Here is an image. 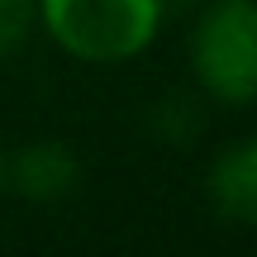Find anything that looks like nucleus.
I'll return each mask as SVG.
<instances>
[{
  "label": "nucleus",
  "instance_id": "nucleus-4",
  "mask_svg": "<svg viewBox=\"0 0 257 257\" xmlns=\"http://www.w3.org/2000/svg\"><path fill=\"white\" fill-rule=\"evenodd\" d=\"M76 181H81V162L57 138H34L15 157L5 153V186H15L24 200H38V205L62 200L76 191Z\"/></svg>",
  "mask_w": 257,
  "mask_h": 257
},
{
  "label": "nucleus",
  "instance_id": "nucleus-6",
  "mask_svg": "<svg viewBox=\"0 0 257 257\" xmlns=\"http://www.w3.org/2000/svg\"><path fill=\"white\" fill-rule=\"evenodd\" d=\"M0 191H5V148H0Z\"/></svg>",
  "mask_w": 257,
  "mask_h": 257
},
{
  "label": "nucleus",
  "instance_id": "nucleus-5",
  "mask_svg": "<svg viewBox=\"0 0 257 257\" xmlns=\"http://www.w3.org/2000/svg\"><path fill=\"white\" fill-rule=\"evenodd\" d=\"M38 34V5L34 0H0V67L29 48Z\"/></svg>",
  "mask_w": 257,
  "mask_h": 257
},
{
  "label": "nucleus",
  "instance_id": "nucleus-2",
  "mask_svg": "<svg viewBox=\"0 0 257 257\" xmlns=\"http://www.w3.org/2000/svg\"><path fill=\"white\" fill-rule=\"evenodd\" d=\"M191 76L214 105L257 100V0H210L191 29Z\"/></svg>",
  "mask_w": 257,
  "mask_h": 257
},
{
  "label": "nucleus",
  "instance_id": "nucleus-3",
  "mask_svg": "<svg viewBox=\"0 0 257 257\" xmlns=\"http://www.w3.org/2000/svg\"><path fill=\"white\" fill-rule=\"evenodd\" d=\"M205 200L229 224H257V134L229 138L205 167Z\"/></svg>",
  "mask_w": 257,
  "mask_h": 257
},
{
  "label": "nucleus",
  "instance_id": "nucleus-1",
  "mask_svg": "<svg viewBox=\"0 0 257 257\" xmlns=\"http://www.w3.org/2000/svg\"><path fill=\"white\" fill-rule=\"evenodd\" d=\"M38 34L86 67H124L162 34V0H34Z\"/></svg>",
  "mask_w": 257,
  "mask_h": 257
}]
</instances>
